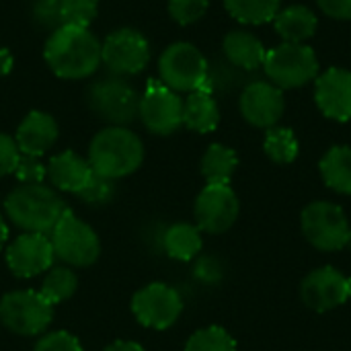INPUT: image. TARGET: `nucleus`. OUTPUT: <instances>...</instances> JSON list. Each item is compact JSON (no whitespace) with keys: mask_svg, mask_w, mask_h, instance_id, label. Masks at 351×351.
Returning <instances> with one entry per match:
<instances>
[{"mask_svg":"<svg viewBox=\"0 0 351 351\" xmlns=\"http://www.w3.org/2000/svg\"><path fill=\"white\" fill-rule=\"evenodd\" d=\"M43 56L60 78L78 80L97 72L101 64V43L88 29L62 25L51 31Z\"/></svg>","mask_w":351,"mask_h":351,"instance_id":"obj_1","label":"nucleus"},{"mask_svg":"<svg viewBox=\"0 0 351 351\" xmlns=\"http://www.w3.org/2000/svg\"><path fill=\"white\" fill-rule=\"evenodd\" d=\"M142 160L144 144L128 128H105L93 138L88 146V165L93 173L113 181L138 171Z\"/></svg>","mask_w":351,"mask_h":351,"instance_id":"obj_2","label":"nucleus"},{"mask_svg":"<svg viewBox=\"0 0 351 351\" xmlns=\"http://www.w3.org/2000/svg\"><path fill=\"white\" fill-rule=\"evenodd\" d=\"M4 212L12 224L25 232L49 237L64 216L66 204L53 189L45 187L43 183L21 185L12 189L4 199Z\"/></svg>","mask_w":351,"mask_h":351,"instance_id":"obj_3","label":"nucleus"},{"mask_svg":"<svg viewBox=\"0 0 351 351\" xmlns=\"http://www.w3.org/2000/svg\"><path fill=\"white\" fill-rule=\"evenodd\" d=\"M300 226L304 239L323 253L341 251L348 247L350 239V220L346 212L333 202H313L302 210Z\"/></svg>","mask_w":351,"mask_h":351,"instance_id":"obj_4","label":"nucleus"},{"mask_svg":"<svg viewBox=\"0 0 351 351\" xmlns=\"http://www.w3.org/2000/svg\"><path fill=\"white\" fill-rule=\"evenodd\" d=\"M49 241L53 245L56 259L64 261L70 267H88L101 255L97 232L68 208L51 230Z\"/></svg>","mask_w":351,"mask_h":351,"instance_id":"obj_5","label":"nucleus"},{"mask_svg":"<svg viewBox=\"0 0 351 351\" xmlns=\"http://www.w3.org/2000/svg\"><path fill=\"white\" fill-rule=\"evenodd\" d=\"M53 321V304H49L39 290L8 292L0 300V323L23 337L43 335Z\"/></svg>","mask_w":351,"mask_h":351,"instance_id":"obj_6","label":"nucleus"},{"mask_svg":"<svg viewBox=\"0 0 351 351\" xmlns=\"http://www.w3.org/2000/svg\"><path fill=\"white\" fill-rule=\"evenodd\" d=\"M208 68L210 66L204 53L185 41L169 45L158 60L160 82L175 93H193L204 88Z\"/></svg>","mask_w":351,"mask_h":351,"instance_id":"obj_7","label":"nucleus"},{"mask_svg":"<svg viewBox=\"0 0 351 351\" xmlns=\"http://www.w3.org/2000/svg\"><path fill=\"white\" fill-rule=\"evenodd\" d=\"M263 68L278 88H298L317 78L319 60L304 43H282L267 51Z\"/></svg>","mask_w":351,"mask_h":351,"instance_id":"obj_8","label":"nucleus"},{"mask_svg":"<svg viewBox=\"0 0 351 351\" xmlns=\"http://www.w3.org/2000/svg\"><path fill=\"white\" fill-rule=\"evenodd\" d=\"M86 101L95 115L119 128L134 121L140 111V95L119 76L93 82Z\"/></svg>","mask_w":351,"mask_h":351,"instance_id":"obj_9","label":"nucleus"},{"mask_svg":"<svg viewBox=\"0 0 351 351\" xmlns=\"http://www.w3.org/2000/svg\"><path fill=\"white\" fill-rule=\"evenodd\" d=\"M132 313L140 325L165 331L177 323L183 313L181 294L162 282H154L138 290L132 298Z\"/></svg>","mask_w":351,"mask_h":351,"instance_id":"obj_10","label":"nucleus"},{"mask_svg":"<svg viewBox=\"0 0 351 351\" xmlns=\"http://www.w3.org/2000/svg\"><path fill=\"white\" fill-rule=\"evenodd\" d=\"M150 58V47L146 37L136 29L113 31L101 43V64L113 76H132L146 68Z\"/></svg>","mask_w":351,"mask_h":351,"instance_id":"obj_11","label":"nucleus"},{"mask_svg":"<svg viewBox=\"0 0 351 351\" xmlns=\"http://www.w3.org/2000/svg\"><path fill=\"white\" fill-rule=\"evenodd\" d=\"M142 123L158 136H169L183 125V101L160 80H150L140 97Z\"/></svg>","mask_w":351,"mask_h":351,"instance_id":"obj_12","label":"nucleus"},{"mask_svg":"<svg viewBox=\"0 0 351 351\" xmlns=\"http://www.w3.org/2000/svg\"><path fill=\"white\" fill-rule=\"evenodd\" d=\"M241 204L230 185H206L195 199V226L208 234H222L239 220Z\"/></svg>","mask_w":351,"mask_h":351,"instance_id":"obj_13","label":"nucleus"},{"mask_svg":"<svg viewBox=\"0 0 351 351\" xmlns=\"http://www.w3.org/2000/svg\"><path fill=\"white\" fill-rule=\"evenodd\" d=\"M300 298L311 311L329 313L350 300V278L331 265L317 267L302 280Z\"/></svg>","mask_w":351,"mask_h":351,"instance_id":"obj_14","label":"nucleus"},{"mask_svg":"<svg viewBox=\"0 0 351 351\" xmlns=\"http://www.w3.org/2000/svg\"><path fill=\"white\" fill-rule=\"evenodd\" d=\"M56 253L47 234L23 232L6 249L8 269L23 280L45 274L53 267Z\"/></svg>","mask_w":351,"mask_h":351,"instance_id":"obj_15","label":"nucleus"},{"mask_svg":"<svg viewBox=\"0 0 351 351\" xmlns=\"http://www.w3.org/2000/svg\"><path fill=\"white\" fill-rule=\"evenodd\" d=\"M243 117L255 128H276L286 109V99L282 88L271 82L255 80L245 86L239 101Z\"/></svg>","mask_w":351,"mask_h":351,"instance_id":"obj_16","label":"nucleus"},{"mask_svg":"<svg viewBox=\"0 0 351 351\" xmlns=\"http://www.w3.org/2000/svg\"><path fill=\"white\" fill-rule=\"evenodd\" d=\"M315 101L323 115L335 121L351 119V72L343 68H329L317 78Z\"/></svg>","mask_w":351,"mask_h":351,"instance_id":"obj_17","label":"nucleus"},{"mask_svg":"<svg viewBox=\"0 0 351 351\" xmlns=\"http://www.w3.org/2000/svg\"><path fill=\"white\" fill-rule=\"evenodd\" d=\"M58 140V123L51 115L43 111H31L16 130V146L21 154L41 156Z\"/></svg>","mask_w":351,"mask_h":351,"instance_id":"obj_18","label":"nucleus"},{"mask_svg":"<svg viewBox=\"0 0 351 351\" xmlns=\"http://www.w3.org/2000/svg\"><path fill=\"white\" fill-rule=\"evenodd\" d=\"M47 177L56 189L78 195L86 187L88 179L93 177V169H90L88 160H84L82 156H78L72 150H66V152L56 154L49 160Z\"/></svg>","mask_w":351,"mask_h":351,"instance_id":"obj_19","label":"nucleus"},{"mask_svg":"<svg viewBox=\"0 0 351 351\" xmlns=\"http://www.w3.org/2000/svg\"><path fill=\"white\" fill-rule=\"evenodd\" d=\"M222 49L226 60L243 70H257L259 66H263L267 49L263 47V43L249 31L237 29L226 33L224 41H222Z\"/></svg>","mask_w":351,"mask_h":351,"instance_id":"obj_20","label":"nucleus"},{"mask_svg":"<svg viewBox=\"0 0 351 351\" xmlns=\"http://www.w3.org/2000/svg\"><path fill=\"white\" fill-rule=\"evenodd\" d=\"M276 31L284 39V43H304L317 31V14L302 4H294L282 8L274 19Z\"/></svg>","mask_w":351,"mask_h":351,"instance_id":"obj_21","label":"nucleus"},{"mask_svg":"<svg viewBox=\"0 0 351 351\" xmlns=\"http://www.w3.org/2000/svg\"><path fill=\"white\" fill-rule=\"evenodd\" d=\"M218 121L220 111L212 93L204 88L189 93V97L183 101V123L197 134H208L218 128Z\"/></svg>","mask_w":351,"mask_h":351,"instance_id":"obj_22","label":"nucleus"},{"mask_svg":"<svg viewBox=\"0 0 351 351\" xmlns=\"http://www.w3.org/2000/svg\"><path fill=\"white\" fill-rule=\"evenodd\" d=\"M202 247H204L202 230L195 224L177 222L162 232V249L171 259L191 261L202 253Z\"/></svg>","mask_w":351,"mask_h":351,"instance_id":"obj_23","label":"nucleus"},{"mask_svg":"<svg viewBox=\"0 0 351 351\" xmlns=\"http://www.w3.org/2000/svg\"><path fill=\"white\" fill-rule=\"evenodd\" d=\"M321 177L325 185L341 195H351V148L333 146L321 158Z\"/></svg>","mask_w":351,"mask_h":351,"instance_id":"obj_24","label":"nucleus"},{"mask_svg":"<svg viewBox=\"0 0 351 351\" xmlns=\"http://www.w3.org/2000/svg\"><path fill=\"white\" fill-rule=\"evenodd\" d=\"M237 167V152L222 144H212L202 158V175L208 181V185H230Z\"/></svg>","mask_w":351,"mask_h":351,"instance_id":"obj_25","label":"nucleus"},{"mask_svg":"<svg viewBox=\"0 0 351 351\" xmlns=\"http://www.w3.org/2000/svg\"><path fill=\"white\" fill-rule=\"evenodd\" d=\"M224 6L245 25H265L276 19L282 0H224Z\"/></svg>","mask_w":351,"mask_h":351,"instance_id":"obj_26","label":"nucleus"},{"mask_svg":"<svg viewBox=\"0 0 351 351\" xmlns=\"http://www.w3.org/2000/svg\"><path fill=\"white\" fill-rule=\"evenodd\" d=\"M76 288H78L76 274L70 267L60 265V267H51L49 271H45V278H43V284L39 288V294L49 304L56 306V304L66 302L68 298H72Z\"/></svg>","mask_w":351,"mask_h":351,"instance_id":"obj_27","label":"nucleus"},{"mask_svg":"<svg viewBox=\"0 0 351 351\" xmlns=\"http://www.w3.org/2000/svg\"><path fill=\"white\" fill-rule=\"evenodd\" d=\"M263 150L269 160L278 165H290L298 156V138L290 128H269L265 134Z\"/></svg>","mask_w":351,"mask_h":351,"instance_id":"obj_28","label":"nucleus"},{"mask_svg":"<svg viewBox=\"0 0 351 351\" xmlns=\"http://www.w3.org/2000/svg\"><path fill=\"white\" fill-rule=\"evenodd\" d=\"M185 351H237V341L226 329L212 325L195 331L187 339Z\"/></svg>","mask_w":351,"mask_h":351,"instance_id":"obj_29","label":"nucleus"},{"mask_svg":"<svg viewBox=\"0 0 351 351\" xmlns=\"http://www.w3.org/2000/svg\"><path fill=\"white\" fill-rule=\"evenodd\" d=\"M99 0H62V25L88 29L97 14Z\"/></svg>","mask_w":351,"mask_h":351,"instance_id":"obj_30","label":"nucleus"},{"mask_svg":"<svg viewBox=\"0 0 351 351\" xmlns=\"http://www.w3.org/2000/svg\"><path fill=\"white\" fill-rule=\"evenodd\" d=\"M78 197L90 206H105L115 197V181L93 173V177L88 179L86 187L78 193Z\"/></svg>","mask_w":351,"mask_h":351,"instance_id":"obj_31","label":"nucleus"},{"mask_svg":"<svg viewBox=\"0 0 351 351\" xmlns=\"http://www.w3.org/2000/svg\"><path fill=\"white\" fill-rule=\"evenodd\" d=\"M31 14L37 25L56 31L62 27V0H33Z\"/></svg>","mask_w":351,"mask_h":351,"instance_id":"obj_32","label":"nucleus"},{"mask_svg":"<svg viewBox=\"0 0 351 351\" xmlns=\"http://www.w3.org/2000/svg\"><path fill=\"white\" fill-rule=\"evenodd\" d=\"M208 10V0H169V12L179 25L199 21Z\"/></svg>","mask_w":351,"mask_h":351,"instance_id":"obj_33","label":"nucleus"},{"mask_svg":"<svg viewBox=\"0 0 351 351\" xmlns=\"http://www.w3.org/2000/svg\"><path fill=\"white\" fill-rule=\"evenodd\" d=\"M14 175L23 185H37V183H43V179L47 177V167L39 160V156L21 154Z\"/></svg>","mask_w":351,"mask_h":351,"instance_id":"obj_34","label":"nucleus"},{"mask_svg":"<svg viewBox=\"0 0 351 351\" xmlns=\"http://www.w3.org/2000/svg\"><path fill=\"white\" fill-rule=\"evenodd\" d=\"M35 351H84L80 341L68 331L43 333L35 343Z\"/></svg>","mask_w":351,"mask_h":351,"instance_id":"obj_35","label":"nucleus"},{"mask_svg":"<svg viewBox=\"0 0 351 351\" xmlns=\"http://www.w3.org/2000/svg\"><path fill=\"white\" fill-rule=\"evenodd\" d=\"M19 158H21V150H19L14 138L0 134V179L14 173Z\"/></svg>","mask_w":351,"mask_h":351,"instance_id":"obj_36","label":"nucleus"},{"mask_svg":"<svg viewBox=\"0 0 351 351\" xmlns=\"http://www.w3.org/2000/svg\"><path fill=\"white\" fill-rule=\"evenodd\" d=\"M195 278L206 284H216L222 278V265L212 257H202L195 265Z\"/></svg>","mask_w":351,"mask_h":351,"instance_id":"obj_37","label":"nucleus"},{"mask_svg":"<svg viewBox=\"0 0 351 351\" xmlns=\"http://www.w3.org/2000/svg\"><path fill=\"white\" fill-rule=\"evenodd\" d=\"M321 10L337 21H350L351 19V0H317Z\"/></svg>","mask_w":351,"mask_h":351,"instance_id":"obj_38","label":"nucleus"},{"mask_svg":"<svg viewBox=\"0 0 351 351\" xmlns=\"http://www.w3.org/2000/svg\"><path fill=\"white\" fill-rule=\"evenodd\" d=\"M105 351H146L140 343L136 341H115L111 346H107Z\"/></svg>","mask_w":351,"mask_h":351,"instance_id":"obj_39","label":"nucleus"},{"mask_svg":"<svg viewBox=\"0 0 351 351\" xmlns=\"http://www.w3.org/2000/svg\"><path fill=\"white\" fill-rule=\"evenodd\" d=\"M12 70V53L6 47H0V76H6Z\"/></svg>","mask_w":351,"mask_h":351,"instance_id":"obj_40","label":"nucleus"},{"mask_svg":"<svg viewBox=\"0 0 351 351\" xmlns=\"http://www.w3.org/2000/svg\"><path fill=\"white\" fill-rule=\"evenodd\" d=\"M6 239H8V226H6L4 218L0 216V249H2V245L6 243Z\"/></svg>","mask_w":351,"mask_h":351,"instance_id":"obj_41","label":"nucleus"},{"mask_svg":"<svg viewBox=\"0 0 351 351\" xmlns=\"http://www.w3.org/2000/svg\"><path fill=\"white\" fill-rule=\"evenodd\" d=\"M348 247L351 249V228H350V239H348Z\"/></svg>","mask_w":351,"mask_h":351,"instance_id":"obj_42","label":"nucleus"},{"mask_svg":"<svg viewBox=\"0 0 351 351\" xmlns=\"http://www.w3.org/2000/svg\"><path fill=\"white\" fill-rule=\"evenodd\" d=\"M350 298H351V278H350Z\"/></svg>","mask_w":351,"mask_h":351,"instance_id":"obj_43","label":"nucleus"}]
</instances>
